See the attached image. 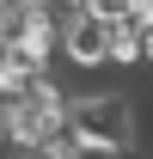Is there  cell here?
Masks as SVG:
<instances>
[{"instance_id":"obj_1","label":"cell","mask_w":153,"mask_h":159,"mask_svg":"<svg viewBox=\"0 0 153 159\" xmlns=\"http://www.w3.org/2000/svg\"><path fill=\"white\" fill-rule=\"evenodd\" d=\"M67 141L135 159L141 153V110H135L129 86H86V92H67Z\"/></svg>"},{"instance_id":"obj_2","label":"cell","mask_w":153,"mask_h":159,"mask_svg":"<svg viewBox=\"0 0 153 159\" xmlns=\"http://www.w3.org/2000/svg\"><path fill=\"white\" fill-rule=\"evenodd\" d=\"M61 67H74V74H98V67H110V25L92 19V12H67L61 19Z\"/></svg>"},{"instance_id":"obj_3","label":"cell","mask_w":153,"mask_h":159,"mask_svg":"<svg viewBox=\"0 0 153 159\" xmlns=\"http://www.w3.org/2000/svg\"><path fill=\"white\" fill-rule=\"evenodd\" d=\"M0 116L12 122L31 147H49L55 135H67V104H43V98H0Z\"/></svg>"},{"instance_id":"obj_4","label":"cell","mask_w":153,"mask_h":159,"mask_svg":"<svg viewBox=\"0 0 153 159\" xmlns=\"http://www.w3.org/2000/svg\"><path fill=\"white\" fill-rule=\"evenodd\" d=\"M37 74H49V67H31V61H25L19 49L6 43V55H0V98H25Z\"/></svg>"},{"instance_id":"obj_5","label":"cell","mask_w":153,"mask_h":159,"mask_svg":"<svg viewBox=\"0 0 153 159\" xmlns=\"http://www.w3.org/2000/svg\"><path fill=\"white\" fill-rule=\"evenodd\" d=\"M110 67H116V74L141 67V37H135L129 25H110Z\"/></svg>"},{"instance_id":"obj_6","label":"cell","mask_w":153,"mask_h":159,"mask_svg":"<svg viewBox=\"0 0 153 159\" xmlns=\"http://www.w3.org/2000/svg\"><path fill=\"white\" fill-rule=\"evenodd\" d=\"M31 153H37V147H31V141H25L12 122L0 116V159H31Z\"/></svg>"},{"instance_id":"obj_7","label":"cell","mask_w":153,"mask_h":159,"mask_svg":"<svg viewBox=\"0 0 153 159\" xmlns=\"http://www.w3.org/2000/svg\"><path fill=\"white\" fill-rule=\"evenodd\" d=\"M116 25H129L135 37H147V31H153V0H135V6H129V12H123Z\"/></svg>"},{"instance_id":"obj_8","label":"cell","mask_w":153,"mask_h":159,"mask_svg":"<svg viewBox=\"0 0 153 159\" xmlns=\"http://www.w3.org/2000/svg\"><path fill=\"white\" fill-rule=\"evenodd\" d=\"M129 6H135V0H86V12H92V19H104V25H116Z\"/></svg>"},{"instance_id":"obj_9","label":"cell","mask_w":153,"mask_h":159,"mask_svg":"<svg viewBox=\"0 0 153 159\" xmlns=\"http://www.w3.org/2000/svg\"><path fill=\"white\" fill-rule=\"evenodd\" d=\"M12 12H19V0H0V31L12 25Z\"/></svg>"},{"instance_id":"obj_10","label":"cell","mask_w":153,"mask_h":159,"mask_svg":"<svg viewBox=\"0 0 153 159\" xmlns=\"http://www.w3.org/2000/svg\"><path fill=\"white\" fill-rule=\"evenodd\" d=\"M141 67H153V31L141 37Z\"/></svg>"}]
</instances>
